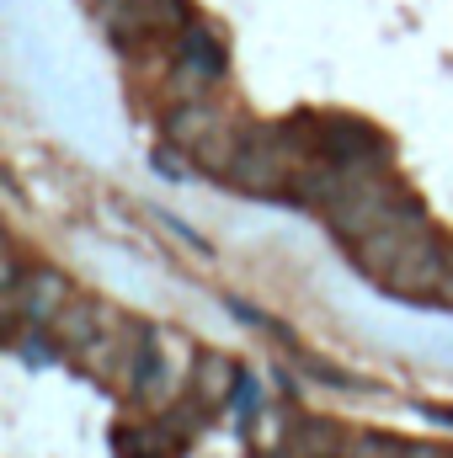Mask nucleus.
<instances>
[{
	"instance_id": "9",
	"label": "nucleus",
	"mask_w": 453,
	"mask_h": 458,
	"mask_svg": "<svg viewBox=\"0 0 453 458\" xmlns=\"http://www.w3.org/2000/svg\"><path fill=\"white\" fill-rule=\"evenodd\" d=\"M341 458H411V443H395V437H384V432H363V437L346 443Z\"/></svg>"
},
{
	"instance_id": "2",
	"label": "nucleus",
	"mask_w": 453,
	"mask_h": 458,
	"mask_svg": "<svg viewBox=\"0 0 453 458\" xmlns=\"http://www.w3.org/2000/svg\"><path fill=\"white\" fill-rule=\"evenodd\" d=\"M449 277H453V250L432 234V229H422L416 240H406V245L373 272V283L389 288V293H400V299H432V293H449Z\"/></svg>"
},
{
	"instance_id": "3",
	"label": "nucleus",
	"mask_w": 453,
	"mask_h": 458,
	"mask_svg": "<svg viewBox=\"0 0 453 458\" xmlns=\"http://www.w3.org/2000/svg\"><path fill=\"white\" fill-rule=\"evenodd\" d=\"M75 304V293H70V283L59 277V272H16V261L5 267V310L21 320V326H32V331H54V320L64 315Z\"/></svg>"
},
{
	"instance_id": "5",
	"label": "nucleus",
	"mask_w": 453,
	"mask_h": 458,
	"mask_svg": "<svg viewBox=\"0 0 453 458\" xmlns=\"http://www.w3.org/2000/svg\"><path fill=\"white\" fill-rule=\"evenodd\" d=\"M102 21L113 38L128 43L144 32H182V27H192V11H187V0H107Z\"/></svg>"
},
{
	"instance_id": "7",
	"label": "nucleus",
	"mask_w": 453,
	"mask_h": 458,
	"mask_svg": "<svg viewBox=\"0 0 453 458\" xmlns=\"http://www.w3.org/2000/svg\"><path fill=\"white\" fill-rule=\"evenodd\" d=\"M113 320H117V310H107V304H91V299H75V304L54 320V336L70 346V352H81V346L97 342Z\"/></svg>"
},
{
	"instance_id": "8",
	"label": "nucleus",
	"mask_w": 453,
	"mask_h": 458,
	"mask_svg": "<svg viewBox=\"0 0 453 458\" xmlns=\"http://www.w3.org/2000/svg\"><path fill=\"white\" fill-rule=\"evenodd\" d=\"M117 454L123 458H171L176 443H171L166 427H128V432H117Z\"/></svg>"
},
{
	"instance_id": "6",
	"label": "nucleus",
	"mask_w": 453,
	"mask_h": 458,
	"mask_svg": "<svg viewBox=\"0 0 453 458\" xmlns=\"http://www.w3.org/2000/svg\"><path fill=\"white\" fill-rule=\"evenodd\" d=\"M422 229H427V214H422V208H416L411 198H400V208L389 214V225L373 229V234H368V240L357 245V267H363V272L373 277V272H379V267H384V261H389V256H395V250L406 245V240H416Z\"/></svg>"
},
{
	"instance_id": "1",
	"label": "nucleus",
	"mask_w": 453,
	"mask_h": 458,
	"mask_svg": "<svg viewBox=\"0 0 453 458\" xmlns=\"http://www.w3.org/2000/svg\"><path fill=\"white\" fill-rule=\"evenodd\" d=\"M166 133H171L176 149H187L203 171H219V176L229 171V160H235L240 144H245V128H240L214 97H203V102H182L176 113L166 117Z\"/></svg>"
},
{
	"instance_id": "4",
	"label": "nucleus",
	"mask_w": 453,
	"mask_h": 458,
	"mask_svg": "<svg viewBox=\"0 0 453 458\" xmlns=\"http://www.w3.org/2000/svg\"><path fill=\"white\" fill-rule=\"evenodd\" d=\"M219 75H225V43H219V32H209V27H182V38H176V64H171L176 97H182V102H203Z\"/></svg>"
},
{
	"instance_id": "10",
	"label": "nucleus",
	"mask_w": 453,
	"mask_h": 458,
	"mask_svg": "<svg viewBox=\"0 0 453 458\" xmlns=\"http://www.w3.org/2000/svg\"><path fill=\"white\" fill-rule=\"evenodd\" d=\"M229 362L225 357H214V362H198V373H192V378H198V389H203V394H209V400H225L229 394Z\"/></svg>"
}]
</instances>
